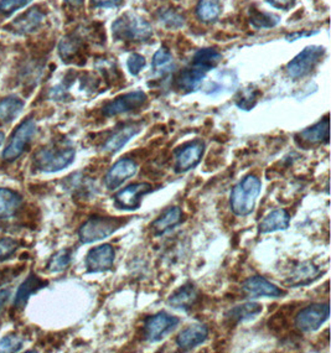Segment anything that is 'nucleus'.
I'll use <instances>...</instances> for the list:
<instances>
[{
	"mask_svg": "<svg viewBox=\"0 0 331 353\" xmlns=\"http://www.w3.org/2000/svg\"><path fill=\"white\" fill-rule=\"evenodd\" d=\"M262 190V183L254 175H247L239 183L233 186L230 195V208L236 216L247 217L250 216L257 201L258 196Z\"/></svg>",
	"mask_w": 331,
	"mask_h": 353,
	"instance_id": "obj_1",
	"label": "nucleus"
},
{
	"mask_svg": "<svg viewBox=\"0 0 331 353\" xmlns=\"http://www.w3.org/2000/svg\"><path fill=\"white\" fill-rule=\"evenodd\" d=\"M112 34L118 41H148L153 37V29L147 20L128 12L113 23Z\"/></svg>",
	"mask_w": 331,
	"mask_h": 353,
	"instance_id": "obj_2",
	"label": "nucleus"
},
{
	"mask_svg": "<svg viewBox=\"0 0 331 353\" xmlns=\"http://www.w3.org/2000/svg\"><path fill=\"white\" fill-rule=\"evenodd\" d=\"M74 148L65 144H52L40 149L34 157L37 170L43 172H57L72 164L74 160Z\"/></svg>",
	"mask_w": 331,
	"mask_h": 353,
	"instance_id": "obj_3",
	"label": "nucleus"
},
{
	"mask_svg": "<svg viewBox=\"0 0 331 353\" xmlns=\"http://www.w3.org/2000/svg\"><path fill=\"white\" fill-rule=\"evenodd\" d=\"M126 222L127 219H123L121 217H101V216L91 217L87 219L79 230L81 243H94L110 237Z\"/></svg>",
	"mask_w": 331,
	"mask_h": 353,
	"instance_id": "obj_4",
	"label": "nucleus"
},
{
	"mask_svg": "<svg viewBox=\"0 0 331 353\" xmlns=\"http://www.w3.org/2000/svg\"><path fill=\"white\" fill-rule=\"evenodd\" d=\"M325 55V48L323 46H308L295 56L287 65V73L293 79L305 77L312 72L315 66L319 63L323 56Z\"/></svg>",
	"mask_w": 331,
	"mask_h": 353,
	"instance_id": "obj_5",
	"label": "nucleus"
},
{
	"mask_svg": "<svg viewBox=\"0 0 331 353\" xmlns=\"http://www.w3.org/2000/svg\"><path fill=\"white\" fill-rule=\"evenodd\" d=\"M180 323L179 317L168 314L166 311H159L149 316L144 321V339L149 343H157L170 335L172 330Z\"/></svg>",
	"mask_w": 331,
	"mask_h": 353,
	"instance_id": "obj_6",
	"label": "nucleus"
},
{
	"mask_svg": "<svg viewBox=\"0 0 331 353\" xmlns=\"http://www.w3.org/2000/svg\"><path fill=\"white\" fill-rule=\"evenodd\" d=\"M330 316L329 303H315L301 309L294 319L297 329L301 332H314L319 330Z\"/></svg>",
	"mask_w": 331,
	"mask_h": 353,
	"instance_id": "obj_7",
	"label": "nucleus"
},
{
	"mask_svg": "<svg viewBox=\"0 0 331 353\" xmlns=\"http://www.w3.org/2000/svg\"><path fill=\"white\" fill-rule=\"evenodd\" d=\"M35 133H37V124L32 119H26L21 123L12 133L10 141L3 152V158L6 159V161H14L19 157H21L28 145L30 144L31 139L34 138Z\"/></svg>",
	"mask_w": 331,
	"mask_h": 353,
	"instance_id": "obj_8",
	"label": "nucleus"
},
{
	"mask_svg": "<svg viewBox=\"0 0 331 353\" xmlns=\"http://www.w3.org/2000/svg\"><path fill=\"white\" fill-rule=\"evenodd\" d=\"M153 191V186L148 183H130L127 188L118 191L113 196L114 206L118 210L135 211L141 208L144 196L149 195Z\"/></svg>",
	"mask_w": 331,
	"mask_h": 353,
	"instance_id": "obj_9",
	"label": "nucleus"
},
{
	"mask_svg": "<svg viewBox=\"0 0 331 353\" xmlns=\"http://www.w3.org/2000/svg\"><path fill=\"white\" fill-rule=\"evenodd\" d=\"M205 152V143L203 141H194L186 143L174 152L175 164L174 169L178 174L195 169L200 164Z\"/></svg>",
	"mask_w": 331,
	"mask_h": 353,
	"instance_id": "obj_10",
	"label": "nucleus"
},
{
	"mask_svg": "<svg viewBox=\"0 0 331 353\" xmlns=\"http://www.w3.org/2000/svg\"><path fill=\"white\" fill-rule=\"evenodd\" d=\"M147 94L143 91L129 92L106 104L102 108V113L107 118L124 114L128 112L139 110L147 103Z\"/></svg>",
	"mask_w": 331,
	"mask_h": 353,
	"instance_id": "obj_11",
	"label": "nucleus"
},
{
	"mask_svg": "<svg viewBox=\"0 0 331 353\" xmlns=\"http://www.w3.org/2000/svg\"><path fill=\"white\" fill-rule=\"evenodd\" d=\"M137 171H138V165L133 159H119L106 174L103 179L106 189L114 191L118 188H121L127 180L134 176Z\"/></svg>",
	"mask_w": 331,
	"mask_h": 353,
	"instance_id": "obj_12",
	"label": "nucleus"
},
{
	"mask_svg": "<svg viewBox=\"0 0 331 353\" xmlns=\"http://www.w3.org/2000/svg\"><path fill=\"white\" fill-rule=\"evenodd\" d=\"M116 252L110 244L106 243L94 247L87 253L86 264L88 273H105L112 270L114 264Z\"/></svg>",
	"mask_w": 331,
	"mask_h": 353,
	"instance_id": "obj_13",
	"label": "nucleus"
},
{
	"mask_svg": "<svg viewBox=\"0 0 331 353\" xmlns=\"http://www.w3.org/2000/svg\"><path fill=\"white\" fill-rule=\"evenodd\" d=\"M242 290L252 298H281L285 292L272 284L261 275H253L247 278L242 284Z\"/></svg>",
	"mask_w": 331,
	"mask_h": 353,
	"instance_id": "obj_14",
	"label": "nucleus"
},
{
	"mask_svg": "<svg viewBox=\"0 0 331 353\" xmlns=\"http://www.w3.org/2000/svg\"><path fill=\"white\" fill-rule=\"evenodd\" d=\"M141 130V123H124L107 138V141L103 144V150L110 154L119 152L122 148L128 144V141L139 134Z\"/></svg>",
	"mask_w": 331,
	"mask_h": 353,
	"instance_id": "obj_15",
	"label": "nucleus"
},
{
	"mask_svg": "<svg viewBox=\"0 0 331 353\" xmlns=\"http://www.w3.org/2000/svg\"><path fill=\"white\" fill-rule=\"evenodd\" d=\"M209 339V327L203 323H194L183 330L177 337V345L183 351H191Z\"/></svg>",
	"mask_w": 331,
	"mask_h": 353,
	"instance_id": "obj_16",
	"label": "nucleus"
},
{
	"mask_svg": "<svg viewBox=\"0 0 331 353\" xmlns=\"http://www.w3.org/2000/svg\"><path fill=\"white\" fill-rule=\"evenodd\" d=\"M199 300V292L197 288L191 283L180 286L177 292H172L170 298L168 299V305H170L174 309L188 311L192 309V306L197 304Z\"/></svg>",
	"mask_w": 331,
	"mask_h": 353,
	"instance_id": "obj_17",
	"label": "nucleus"
},
{
	"mask_svg": "<svg viewBox=\"0 0 331 353\" xmlns=\"http://www.w3.org/2000/svg\"><path fill=\"white\" fill-rule=\"evenodd\" d=\"M206 74L208 71L191 65L190 68H185L179 73L178 77L175 79V85L180 91L190 93L200 87Z\"/></svg>",
	"mask_w": 331,
	"mask_h": 353,
	"instance_id": "obj_18",
	"label": "nucleus"
},
{
	"mask_svg": "<svg viewBox=\"0 0 331 353\" xmlns=\"http://www.w3.org/2000/svg\"><path fill=\"white\" fill-rule=\"evenodd\" d=\"M290 225V214L287 210L284 208H278L272 212L268 213L264 217L259 225H258V232L265 234L270 232L284 231L288 228Z\"/></svg>",
	"mask_w": 331,
	"mask_h": 353,
	"instance_id": "obj_19",
	"label": "nucleus"
},
{
	"mask_svg": "<svg viewBox=\"0 0 331 353\" xmlns=\"http://www.w3.org/2000/svg\"><path fill=\"white\" fill-rule=\"evenodd\" d=\"M183 221V211L178 206L166 208L164 212L160 214L159 217L154 219L152 227L157 236H161L177 225H180Z\"/></svg>",
	"mask_w": 331,
	"mask_h": 353,
	"instance_id": "obj_20",
	"label": "nucleus"
},
{
	"mask_svg": "<svg viewBox=\"0 0 331 353\" xmlns=\"http://www.w3.org/2000/svg\"><path fill=\"white\" fill-rule=\"evenodd\" d=\"M43 18H45V15L41 10H39L37 8H32L30 10L24 12L23 15H20L17 20H14L10 28L12 31L21 34V35L29 34L31 31L37 30L40 24L43 23Z\"/></svg>",
	"mask_w": 331,
	"mask_h": 353,
	"instance_id": "obj_21",
	"label": "nucleus"
},
{
	"mask_svg": "<svg viewBox=\"0 0 331 353\" xmlns=\"http://www.w3.org/2000/svg\"><path fill=\"white\" fill-rule=\"evenodd\" d=\"M301 141L308 145H318L329 143V118L328 116L320 122L314 124L309 128L304 129L299 133Z\"/></svg>",
	"mask_w": 331,
	"mask_h": 353,
	"instance_id": "obj_22",
	"label": "nucleus"
},
{
	"mask_svg": "<svg viewBox=\"0 0 331 353\" xmlns=\"http://www.w3.org/2000/svg\"><path fill=\"white\" fill-rule=\"evenodd\" d=\"M48 285V281L40 279L37 275L30 274L21 285L19 286L18 292L14 299V305L15 307H24L28 300L32 296L35 292L43 289V286Z\"/></svg>",
	"mask_w": 331,
	"mask_h": 353,
	"instance_id": "obj_23",
	"label": "nucleus"
},
{
	"mask_svg": "<svg viewBox=\"0 0 331 353\" xmlns=\"http://www.w3.org/2000/svg\"><path fill=\"white\" fill-rule=\"evenodd\" d=\"M263 311V306L258 303H245V304L237 305L231 310L227 311V320L231 323H241L253 320Z\"/></svg>",
	"mask_w": 331,
	"mask_h": 353,
	"instance_id": "obj_24",
	"label": "nucleus"
},
{
	"mask_svg": "<svg viewBox=\"0 0 331 353\" xmlns=\"http://www.w3.org/2000/svg\"><path fill=\"white\" fill-rule=\"evenodd\" d=\"M21 196L18 192L0 188V219H10L21 206Z\"/></svg>",
	"mask_w": 331,
	"mask_h": 353,
	"instance_id": "obj_25",
	"label": "nucleus"
},
{
	"mask_svg": "<svg viewBox=\"0 0 331 353\" xmlns=\"http://www.w3.org/2000/svg\"><path fill=\"white\" fill-rule=\"evenodd\" d=\"M222 60V55L215 49H201L197 51V54L192 57V66L203 68L205 71H211L215 68Z\"/></svg>",
	"mask_w": 331,
	"mask_h": 353,
	"instance_id": "obj_26",
	"label": "nucleus"
},
{
	"mask_svg": "<svg viewBox=\"0 0 331 353\" xmlns=\"http://www.w3.org/2000/svg\"><path fill=\"white\" fill-rule=\"evenodd\" d=\"M24 108V102L18 97H8L0 102V121L10 123L20 114Z\"/></svg>",
	"mask_w": 331,
	"mask_h": 353,
	"instance_id": "obj_27",
	"label": "nucleus"
},
{
	"mask_svg": "<svg viewBox=\"0 0 331 353\" xmlns=\"http://www.w3.org/2000/svg\"><path fill=\"white\" fill-rule=\"evenodd\" d=\"M221 12L220 0H200L197 4V14L205 23L214 21Z\"/></svg>",
	"mask_w": 331,
	"mask_h": 353,
	"instance_id": "obj_28",
	"label": "nucleus"
},
{
	"mask_svg": "<svg viewBox=\"0 0 331 353\" xmlns=\"http://www.w3.org/2000/svg\"><path fill=\"white\" fill-rule=\"evenodd\" d=\"M251 25L254 29H272L279 24L281 19L272 12H261L257 9H253L251 12V18H250Z\"/></svg>",
	"mask_w": 331,
	"mask_h": 353,
	"instance_id": "obj_29",
	"label": "nucleus"
},
{
	"mask_svg": "<svg viewBox=\"0 0 331 353\" xmlns=\"http://www.w3.org/2000/svg\"><path fill=\"white\" fill-rule=\"evenodd\" d=\"M172 66H174V59L168 50L161 48L155 52L152 61L154 72L158 74H166L172 71Z\"/></svg>",
	"mask_w": 331,
	"mask_h": 353,
	"instance_id": "obj_30",
	"label": "nucleus"
},
{
	"mask_svg": "<svg viewBox=\"0 0 331 353\" xmlns=\"http://www.w3.org/2000/svg\"><path fill=\"white\" fill-rule=\"evenodd\" d=\"M158 19L168 29H180L185 24L184 17L172 9H160Z\"/></svg>",
	"mask_w": 331,
	"mask_h": 353,
	"instance_id": "obj_31",
	"label": "nucleus"
},
{
	"mask_svg": "<svg viewBox=\"0 0 331 353\" xmlns=\"http://www.w3.org/2000/svg\"><path fill=\"white\" fill-rule=\"evenodd\" d=\"M71 256L72 252L71 250H61L51 256L49 264H48V270L51 273H59L68 268L71 263Z\"/></svg>",
	"mask_w": 331,
	"mask_h": 353,
	"instance_id": "obj_32",
	"label": "nucleus"
},
{
	"mask_svg": "<svg viewBox=\"0 0 331 353\" xmlns=\"http://www.w3.org/2000/svg\"><path fill=\"white\" fill-rule=\"evenodd\" d=\"M318 274H319V270L313 267L312 264H301V268L297 269L294 276L290 278L292 285H298V283H299V285H303L304 279H308V281L310 283L315 279V276Z\"/></svg>",
	"mask_w": 331,
	"mask_h": 353,
	"instance_id": "obj_33",
	"label": "nucleus"
},
{
	"mask_svg": "<svg viewBox=\"0 0 331 353\" xmlns=\"http://www.w3.org/2000/svg\"><path fill=\"white\" fill-rule=\"evenodd\" d=\"M24 345V339L17 334L6 336L0 340V352H17Z\"/></svg>",
	"mask_w": 331,
	"mask_h": 353,
	"instance_id": "obj_34",
	"label": "nucleus"
},
{
	"mask_svg": "<svg viewBox=\"0 0 331 353\" xmlns=\"http://www.w3.org/2000/svg\"><path fill=\"white\" fill-rule=\"evenodd\" d=\"M19 242L12 238L0 239V261L8 259L18 250Z\"/></svg>",
	"mask_w": 331,
	"mask_h": 353,
	"instance_id": "obj_35",
	"label": "nucleus"
},
{
	"mask_svg": "<svg viewBox=\"0 0 331 353\" xmlns=\"http://www.w3.org/2000/svg\"><path fill=\"white\" fill-rule=\"evenodd\" d=\"M31 0H0V12L3 14H12L19 9L30 4Z\"/></svg>",
	"mask_w": 331,
	"mask_h": 353,
	"instance_id": "obj_36",
	"label": "nucleus"
},
{
	"mask_svg": "<svg viewBox=\"0 0 331 353\" xmlns=\"http://www.w3.org/2000/svg\"><path fill=\"white\" fill-rule=\"evenodd\" d=\"M257 92L245 91L242 93L241 98L237 101V107L241 110H250L254 107V104L257 102Z\"/></svg>",
	"mask_w": 331,
	"mask_h": 353,
	"instance_id": "obj_37",
	"label": "nucleus"
},
{
	"mask_svg": "<svg viewBox=\"0 0 331 353\" xmlns=\"http://www.w3.org/2000/svg\"><path fill=\"white\" fill-rule=\"evenodd\" d=\"M127 66H128L129 72L132 73L133 76H137L141 72V68L146 66V59H144V56L139 55V54H132L129 56Z\"/></svg>",
	"mask_w": 331,
	"mask_h": 353,
	"instance_id": "obj_38",
	"label": "nucleus"
},
{
	"mask_svg": "<svg viewBox=\"0 0 331 353\" xmlns=\"http://www.w3.org/2000/svg\"><path fill=\"white\" fill-rule=\"evenodd\" d=\"M265 1L273 8L282 9V10H288L294 4V0H265Z\"/></svg>",
	"mask_w": 331,
	"mask_h": 353,
	"instance_id": "obj_39",
	"label": "nucleus"
},
{
	"mask_svg": "<svg viewBox=\"0 0 331 353\" xmlns=\"http://www.w3.org/2000/svg\"><path fill=\"white\" fill-rule=\"evenodd\" d=\"M92 4L97 8H116L121 4V0H92Z\"/></svg>",
	"mask_w": 331,
	"mask_h": 353,
	"instance_id": "obj_40",
	"label": "nucleus"
},
{
	"mask_svg": "<svg viewBox=\"0 0 331 353\" xmlns=\"http://www.w3.org/2000/svg\"><path fill=\"white\" fill-rule=\"evenodd\" d=\"M9 296H10V292L9 290H0V315H1V312L4 310V306L8 303Z\"/></svg>",
	"mask_w": 331,
	"mask_h": 353,
	"instance_id": "obj_41",
	"label": "nucleus"
},
{
	"mask_svg": "<svg viewBox=\"0 0 331 353\" xmlns=\"http://www.w3.org/2000/svg\"><path fill=\"white\" fill-rule=\"evenodd\" d=\"M310 35H313V32H297V34H290V35H287L285 39H287L288 41H294V40L299 39V37H310Z\"/></svg>",
	"mask_w": 331,
	"mask_h": 353,
	"instance_id": "obj_42",
	"label": "nucleus"
},
{
	"mask_svg": "<svg viewBox=\"0 0 331 353\" xmlns=\"http://www.w3.org/2000/svg\"><path fill=\"white\" fill-rule=\"evenodd\" d=\"M65 1H66V3H68L70 6H81V4H82V1H83V0H65Z\"/></svg>",
	"mask_w": 331,
	"mask_h": 353,
	"instance_id": "obj_43",
	"label": "nucleus"
},
{
	"mask_svg": "<svg viewBox=\"0 0 331 353\" xmlns=\"http://www.w3.org/2000/svg\"><path fill=\"white\" fill-rule=\"evenodd\" d=\"M3 141H4V134H3V133H0V145L3 144Z\"/></svg>",
	"mask_w": 331,
	"mask_h": 353,
	"instance_id": "obj_44",
	"label": "nucleus"
}]
</instances>
